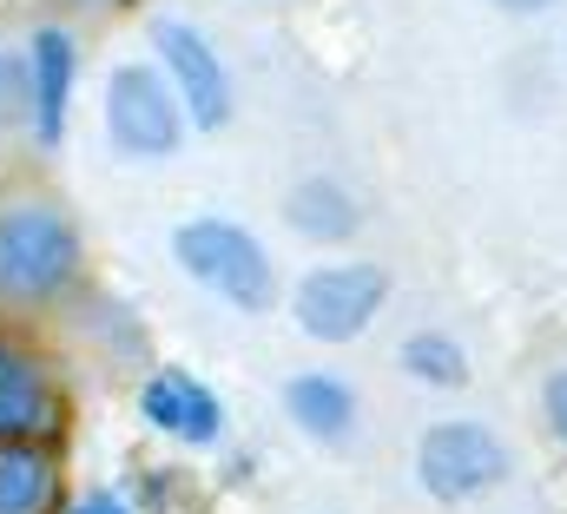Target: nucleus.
I'll list each match as a JSON object with an SVG mask.
<instances>
[{
    "instance_id": "obj_6",
    "label": "nucleus",
    "mask_w": 567,
    "mask_h": 514,
    "mask_svg": "<svg viewBox=\"0 0 567 514\" xmlns=\"http://www.w3.org/2000/svg\"><path fill=\"white\" fill-rule=\"evenodd\" d=\"M158 53L172 60V80H178L192 120H198L205 132H218L225 120H231V86H225V66L212 60V47H205L192 27L165 20V27H158Z\"/></svg>"
},
{
    "instance_id": "obj_16",
    "label": "nucleus",
    "mask_w": 567,
    "mask_h": 514,
    "mask_svg": "<svg viewBox=\"0 0 567 514\" xmlns=\"http://www.w3.org/2000/svg\"><path fill=\"white\" fill-rule=\"evenodd\" d=\"M73 514H126L120 502H86V508H73Z\"/></svg>"
},
{
    "instance_id": "obj_1",
    "label": "nucleus",
    "mask_w": 567,
    "mask_h": 514,
    "mask_svg": "<svg viewBox=\"0 0 567 514\" xmlns=\"http://www.w3.org/2000/svg\"><path fill=\"white\" fill-rule=\"evenodd\" d=\"M80 270V238L53 205H13L0 212V297L33 304L66 290Z\"/></svg>"
},
{
    "instance_id": "obj_13",
    "label": "nucleus",
    "mask_w": 567,
    "mask_h": 514,
    "mask_svg": "<svg viewBox=\"0 0 567 514\" xmlns=\"http://www.w3.org/2000/svg\"><path fill=\"white\" fill-rule=\"evenodd\" d=\"M403 363H410V377H423V383L449 389L468 377V363H462V350L449 343V337H416L410 350H403Z\"/></svg>"
},
{
    "instance_id": "obj_3",
    "label": "nucleus",
    "mask_w": 567,
    "mask_h": 514,
    "mask_svg": "<svg viewBox=\"0 0 567 514\" xmlns=\"http://www.w3.org/2000/svg\"><path fill=\"white\" fill-rule=\"evenodd\" d=\"M383 290H390V277H383L377 264H337V270H310V277L297 284V323H303L317 343H350V337H357V330L377 317Z\"/></svg>"
},
{
    "instance_id": "obj_9",
    "label": "nucleus",
    "mask_w": 567,
    "mask_h": 514,
    "mask_svg": "<svg viewBox=\"0 0 567 514\" xmlns=\"http://www.w3.org/2000/svg\"><path fill=\"white\" fill-rule=\"evenodd\" d=\"M47 415H53V395L40 383V370H33L20 350L0 343V435H27V429H40Z\"/></svg>"
},
{
    "instance_id": "obj_15",
    "label": "nucleus",
    "mask_w": 567,
    "mask_h": 514,
    "mask_svg": "<svg viewBox=\"0 0 567 514\" xmlns=\"http://www.w3.org/2000/svg\"><path fill=\"white\" fill-rule=\"evenodd\" d=\"M548 415H555V429L567 435V377H555V383H548Z\"/></svg>"
},
{
    "instance_id": "obj_8",
    "label": "nucleus",
    "mask_w": 567,
    "mask_h": 514,
    "mask_svg": "<svg viewBox=\"0 0 567 514\" xmlns=\"http://www.w3.org/2000/svg\"><path fill=\"white\" fill-rule=\"evenodd\" d=\"M66 86H73V40L60 27H47L33 40V126L47 145L66 126Z\"/></svg>"
},
{
    "instance_id": "obj_14",
    "label": "nucleus",
    "mask_w": 567,
    "mask_h": 514,
    "mask_svg": "<svg viewBox=\"0 0 567 514\" xmlns=\"http://www.w3.org/2000/svg\"><path fill=\"white\" fill-rule=\"evenodd\" d=\"M13 86H20V80H13V60L0 53V126L13 120Z\"/></svg>"
},
{
    "instance_id": "obj_17",
    "label": "nucleus",
    "mask_w": 567,
    "mask_h": 514,
    "mask_svg": "<svg viewBox=\"0 0 567 514\" xmlns=\"http://www.w3.org/2000/svg\"><path fill=\"white\" fill-rule=\"evenodd\" d=\"M502 7H515V13H535V7H548V0H502Z\"/></svg>"
},
{
    "instance_id": "obj_2",
    "label": "nucleus",
    "mask_w": 567,
    "mask_h": 514,
    "mask_svg": "<svg viewBox=\"0 0 567 514\" xmlns=\"http://www.w3.org/2000/svg\"><path fill=\"white\" fill-rule=\"evenodd\" d=\"M172 251H178V264H185L198 284H212L218 297H231V304H245V310H265V304H271V257L258 251V238H245L238 225L198 218V225H185V232L172 238Z\"/></svg>"
},
{
    "instance_id": "obj_11",
    "label": "nucleus",
    "mask_w": 567,
    "mask_h": 514,
    "mask_svg": "<svg viewBox=\"0 0 567 514\" xmlns=\"http://www.w3.org/2000/svg\"><path fill=\"white\" fill-rule=\"evenodd\" d=\"M284 402H290V415H297L310 435H323V442H337V435L350 429V415H357L350 389L337 383V377H297Z\"/></svg>"
},
{
    "instance_id": "obj_7",
    "label": "nucleus",
    "mask_w": 567,
    "mask_h": 514,
    "mask_svg": "<svg viewBox=\"0 0 567 514\" xmlns=\"http://www.w3.org/2000/svg\"><path fill=\"white\" fill-rule=\"evenodd\" d=\"M145 415H152V429H165V435H178V442H212L218 435V395L205 383H192L185 370H165L158 383H145Z\"/></svg>"
},
{
    "instance_id": "obj_4",
    "label": "nucleus",
    "mask_w": 567,
    "mask_h": 514,
    "mask_svg": "<svg viewBox=\"0 0 567 514\" xmlns=\"http://www.w3.org/2000/svg\"><path fill=\"white\" fill-rule=\"evenodd\" d=\"M502 469H508V455L482 422H435L423 435V482L435 502L482 495V489L502 482Z\"/></svg>"
},
{
    "instance_id": "obj_10",
    "label": "nucleus",
    "mask_w": 567,
    "mask_h": 514,
    "mask_svg": "<svg viewBox=\"0 0 567 514\" xmlns=\"http://www.w3.org/2000/svg\"><path fill=\"white\" fill-rule=\"evenodd\" d=\"M53 508V462L40 449H0V514Z\"/></svg>"
},
{
    "instance_id": "obj_5",
    "label": "nucleus",
    "mask_w": 567,
    "mask_h": 514,
    "mask_svg": "<svg viewBox=\"0 0 567 514\" xmlns=\"http://www.w3.org/2000/svg\"><path fill=\"white\" fill-rule=\"evenodd\" d=\"M106 113H113V138L126 152H140V158H165L178 145V106L158 86V73H145V66H120L113 73Z\"/></svg>"
},
{
    "instance_id": "obj_12",
    "label": "nucleus",
    "mask_w": 567,
    "mask_h": 514,
    "mask_svg": "<svg viewBox=\"0 0 567 514\" xmlns=\"http://www.w3.org/2000/svg\"><path fill=\"white\" fill-rule=\"evenodd\" d=\"M290 218H297V232H310V238H343L350 225H357V205L337 192V185H303L297 198H290Z\"/></svg>"
}]
</instances>
